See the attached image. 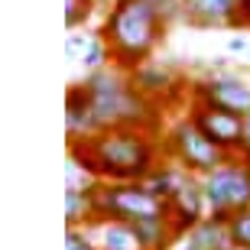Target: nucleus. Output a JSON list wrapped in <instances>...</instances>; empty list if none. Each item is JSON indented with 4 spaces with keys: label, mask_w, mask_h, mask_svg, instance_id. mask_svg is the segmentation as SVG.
I'll return each instance as SVG.
<instances>
[{
    "label": "nucleus",
    "mask_w": 250,
    "mask_h": 250,
    "mask_svg": "<svg viewBox=\"0 0 250 250\" xmlns=\"http://www.w3.org/2000/svg\"><path fill=\"white\" fill-rule=\"evenodd\" d=\"M163 33L166 20L149 0H117L98 29V36L111 49V65L127 75L149 62L153 49L163 42Z\"/></svg>",
    "instance_id": "obj_1"
},
{
    "label": "nucleus",
    "mask_w": 250,
    "mask_h": 250,
    "mask_svg": "<svg viewBox=\"0 0 250 250\" xmlns=\"http://www.w3.org/2000/svg\"><path fill=\"white\" fill-rule=\"evenodd\" d=\"M84 146L101 182H146L153 169L163 163V143L140 127H111Z\"/></svg>",
    "instance_id": "obj_2"
},
{
    "label": "nucleus",
    "mask_w": 250,
    "mask_h": 250,
    "mask_svg": "<svg viewBox=\"0 0 250 250\" xmlns=\"http://www.w3.org/2000/svg\"><path fill=\"white\" fill-rule=\"evenodd\" d=\"M84 91L94 104V114L104 130L111 127H140L156 133V104L146 101L143 94L130 84V75L121 72L117 65L98 68V72H84L82 78Z\"/></svg>",
    "instance_id": "obj_3"
},
{
    "label": "nucleus",
    "mask_w": 250,
    "mask_h": 250,
    "mask_svg": "<svg viewBox=\"0 0 250 250\" xmlns=\"http://www.w3.org/2000/svg\"><path fill=\"white\" fill-rule=\"evenodd\" d=\"M94 214L98 221H163L169 218V205L149 192L143 182H101L94 188Z\"/></svg>",
    "instance_id": "obj_4"
},
{
    "label": "nucleus",
    "mask_w": 250,
    "mask_h": 250,
    "mask_svg": "<svg viewBox=\"0 0 250 250\" xmlns=\"http://www.w3.org/2000/svg\"><path fill=\"white\" fill-rule=\"evenodd\" d=\"M202 192L208 202V218L228 224L234 214L250 208V163L244 156H228L224 166L202 179Z\"/></svg>",
    "instance_id": "obj_5"
},
{
    "label": "nucleus",
    "mask_w": 250,
    "mask_h": 250,
    "mask_svg": "<svg viewBox=\"0 0 250 250\" xmlns=\"http://www.w3.org/2000/svg\"><path fill=\"white\" fill-rule=\"evenodd\" d=\"M163 156H166L169 163L182 166L186 172L198 176V179H205L208 172H214L218 166L228 163V153H221L214 143H208L205 133L195 127L188 117H179V121L166 130V137H163Z\"/></svg>",
    "instance_id": "obj_6"
},
{
    "label": "nucleus",
    "mask_w": 250,
    "mask_h": 250,
    "mask_svg": "<svg viewBox=\"0 0 250 250\" xmlns=\"http://www.w3.org/2000/svg\"><path fill=\"white\" fill-rule=\"evenodd\" d=\"M192 104L211 107L221 114H234V117H247L250 114V84L244 82L241 75L234 72H211L205 78H195L188 84Z\"/></svg>",
    "instance_id": "obj_7"
},
{
    "label": "nucleus",
    "mask_w": 250,
    "mask_h": 250,
    "mask_svg": "<svg viewBox=\"0 0 250 250\" xmlns=\"http://www.w3.org/2000/svg\"><path fill=\"white\" fill-rule=\"evenodd\" d=\"M186 117L202 130L205 140L214 143L221 153H228V156H241L244 153V117L211 111V107H202V104H192Z\"/></svg>",
    "instance_id": "obj_8"
},
{
    "label": "nucleus",
    "mask_w": 250,
    "mask_h": 250,
    "mask_svg": "<svg viewBox=\"0 0 250 250\" xmlns=\"http://www.w3.org/2000/svg\"><path fill=\"white\" fill-rule=\"evenodd\" d=\"M65 133H68V143H88L98 133H104L101 121L94 114V104L82 82L65 91Z\"/></svg>",
    "instance_id": "obj_9"
},
{
    "label": "nucleus",
    "mask_w": 250,
    "mask_h": 250,
    "mask_svg": "<svg viewBox=\"0 0 250 250\" xmlns=\"http://www.w3.org/2000/svg\"><path fill=\"white\" fill-rule=\"evenodd\" d=\"M208 218V202H205V192H202V179L192 176L182 186V192L169 202V224H172V231H176V237L182 241L192 228H198V224Z\"/></svg>",
    "instance_id": "obj_10"
},
{
    "label": "nucleus",
    "mask_w": 250,
    "mask_h": 250,
    "mask_svg": "<svg viewBox=\"0 0 250 250\" xmlns=\"http://www.w3.org/2000/svg\"><path fill=\"white\" fill-rule=\"evenodd\" d=\"M182 20L192 26H241V0H182Z\"/></svg>",
    "instance_id": "obj_11"
},
{
    "label": "nucleus",
    "mask_w": 250,
    "mask_h": 250,
    "mask_svg": "<svg viewBox=\"0 0 250 250\" xmlns=\"http://www.w3.org/2000/svg\"><path fill=\"white\" fill-rule=\"evenodd\" d=\"M130 84L137 88L146 101H163V98H169V94L179 88V78L172 72H169L166 65H159V62H146V65H140L137 72H130Z\"/></svg>",
    "instance_id": "obj_12"
},
{
    "label": "nucleus",
    "mask_w": 250,
    "mask_h": 250,
    "mask_svg": "<svg viewBox=\"0 0 250 250\" xmlns=\"http://www.w3.org/2000/svg\"><path fill=\"white\" fill-rule=\"evenodd\" d=\"M182 250H237L231 244V234H228V224L214 221V218H205L198 228L182 237Z\"/></svg>",
    "instance_id": "obj_13"
},
{
    "label": "nucleus",
    "mask_w": 250,
    "mask_h": 250,
    "mask_svg": "<svg viewBox=\"0 0 250 250\" xmlns=\"http://www.w3.org/2000/svg\"><path fill=\"white\" fill-rule=\"evenodd\" d=\"M188 179H192V172H186L182 166H176V163H159V166L153 169V176H149L143 186L156 195V198H163V202L169 205L182 192V186H186Z\"/></svg>",
    "instance_id": "obj_14"
},
{
    "label": "nucleus",
    "mask_w": 250,
    "mask_h": 250,
    "mask_svg": "<svg viewBox=\"0 0 250 250\" xmlns=\"http://www.w3.org/2000/svg\"><path fill=\"white\" fill-rule=\"evenodd\" d=\"M94 244L101 250H140L137 244V234L130 224H121V221H94ZM91 234V231H88Z\"/></svg>",
    "instance_id": "obj_15"
},
{
    "label": "nucleus",
    "mask_w": 250,
    "mask_h": 250,
    "mask_svg": "<svg viewBox=\"0 0 250 250\" xmlns=\"http://www.w3.org/2000/svg\"><path fill=\"white\" fill-rule=\"evenodd\" d=\"M130 228L137 234L140 250H169V244L179 241L169 218H163V221H140V224H130Z\"/></svg>",
    "instance_id": "obj_16"
},
{
    "label": "nucleus",
    "mask_w": 250,
    "mask_h": 250,
    "mask_svg": "<svg viewBox=\"0 0 250 250\" xmlns=\"http://www.w3.org/2000/svg\"><path fill=\"white\" fill-rule=\"evenodd\" d=\"M94 214V192H65V224L68 228H91Z\"/></svg>",
    "instance_id": "obj_17"
},
{
    "label": "nucleus",
    "mask_w": 250,
    "mask_h": 250,
    "mask_svg": "<svg viewBox=\"0 0 250 250\" xmlns=\"http://www.w3.org/2000/svg\"><path fill=\"white\" fill-rule=\"evenodd\" d=\"M82 65L88 68V72H98V68H107V65H111V49H107V42H104L98 33H94V36H88V46H84Z\"/></svg>",
    "instance_id": "obj_18"
},
{
    "label": "nucleus",
    "mask_w": 250,
    "mask_h": 250,
    "mask_svg": "<svg viewBox=\"0 0 250 250\" xmlns=\"http://www.w3.org/2000/svg\"><path fill=\"white\" fill-rule=\"evenodd\" d=\"M94 10H98L94 0H65V26H68V29L84 26V23L91 20Z\"/></svg>",
    "instance_id": "obj_19"
},
{
    "label": "nucleus",
    "mask_w": 250,
    "mask_h": 250,
    "mask_svg": "<svg viewBox=\"0 0 250 250\" xmlns=\"http://www.w3.org/2000/svg\"><path fill=\"white\" fill-rule=\"evenodd\" d=\"M228 234H231V244L237 250H250V208L228 221Z\"/></svg>",
    "instance_id": "obj_20"
},
{
    "label": "nucleus",
    "mask_w": 250,
    "mask_h": 250,
    "mask_svg": "<svg viewBox=\"0 0 250 250\" xmlns=\"http://www.w3.org/2000/svg\"><path fill=\"white\" fill-rule=\"evenodd\" d=\"M65 250H101L94 244V237L82 228H68L65 231Z\"/></svg>",
    "instance_id": "obj_21"
},
{
    "label": "nucleus",
    "mask_w": 250,
    "mask_h": 250,
    "mask_svg": "<svg viewBox=\"0 0 250 250\" xmlns=\"http://www.w3.org/2000/svg\"><path fill=\"white\" fill-rule=\"evenodd\" d=\"M84 46H88V36H84V33H72V36L65 39V56L68 59L84 56Z\"/></svg>",
    "instance_id": "obj_22"
},
{
    "label": "nucleus",
    "mask_w": 250,
    "mask_h": 250,
    "mask_svg": "<svg viewBox=\"0 0 250 250\" xmlns=\"http://www.w3.org/2000/svg\"><path fill=\"white\" fill-rule=\"evenodd\" d=\"M228 49H231V52H250V46H247L244 36H231L228 39Z\"/></svg>",
    "instance_id": "obj_23"
},
{
    "label": "nucleus",
    "mask_w": 250,
    "mask_h": 250,
    "mask_svg": "<svg viewBox=\"0 0 250 250\" xmlns=\"http://www.w3.org/2000/svg\"><path fill=\"white\" fill-rule=\"evenodd\" d=\"M241 156L250 163V114L244 117V153H241Z\"/></svg>",
    "instance_id": "obj_24"
},
{
    "label": "nucleus",
    "mask_w": 250,
    "mask_h": 250,
    "mask_svg": "<svg viewBox=\"0 0 250 250\" xmlns=\"http://www.w3.org/2000/svg\"><path fill=\"white\" fill-rule=\"evenodd\" d=\"M241 26H250V0H241Z\"/></svg>",
    "instance_id": "obj_25"
},
{
    "label": "nucleus",
    "mask_w": 250,
    "mask_h": 250,
    "mask_svg": "<svg viewBox=\"0 0 250 250\" xmlns=\"http://www.w3.org/2000/svg\"><path fill=\"white\" fill-rule=\"evenodd\" d=\"M94 3H98V7H104V10H111L114 3H117V0H94Z\"/></svg>",
    "instance_id": "obj_26"
},
{
    "label": "nucleus",
    "mask_w": 250,
    "mask_h": 250,
    "mask_svg": "<svg viewBox=\"0 0 250 250\" xmlns=\"http://www.w3.org/2000/svg\"><path fill=\"white\" fill-rule=\"evenodd\" d=\"M247 62H250V52H247Z\"/></svg>",
    "instance_id": "obj_27"
}]
</instances>
